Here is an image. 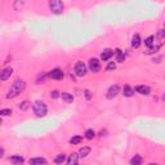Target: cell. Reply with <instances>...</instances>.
Instances as JSON below:
<instances>
[{"label":"cell","mask_w":165,"mask_h":165,"mask_svg":"<svg viewBox=\"0 0 165 165\" xmlns=\"http://www.w3.org/2000/svg\"><path fill=\"white\" fill-rule=\"evenodd\" d=\"M123 93H124L125 97H131V95L134 94V89H133V88H130L129 85H125L123 88Z\"/></svg>","instance_id":"cell-15"},{"label":"cell","mask_w":165,"mask_h":165,"mask_svg":"<svg viewBox=\"0 0 165 165\" xmlns=\"http://www.w3.org/2000/svg\"><path fill=\"white\" fill-rule=\"evenodd\" d=\"M25 88H26V84L23 80H16L12 84V86H10V89L8 90L7 98H16L18 94H21L25 90Z\"/></svg>","instance_id":"cell-1"},{"label":"cell","mask_w":165,"mask_h":165,"mask_svg":"<svg viewBox=\"0 0 165 165\" xmlns=\"http://www.w3.org/2000/svg\"><path fill=\"white\" fill-rule=\"evenodd\" d=\"M131 47L136 48V49L141 47V38H139L138 34H136V35L133 36V39H131Z\"/></svg>","instance_id":"cell-14"},{"label":"cell","mask_w":165,"mask_h":165,"mask_svg":"<svg viewBox=\"0 0 165 165\" xmlns=\"http://www.w3.org/2000/svg\"><path fill=\"white\" fill-rule=\"evenodd\" d=\"M89 70L92 72H100V70H101V62L98 61L97 58H92L89 61Z\"/></svg>","instance_id":"cell-5"},{"label":"cell","mask_w":165,"mask_h":165,"mask_svg":"<svg viewBox=\"0 0 165 165\" xmlns=\"http://www.w3.org/2000/svg\"><path fill=\"white\" fill-rule=\"evenodd\" d=\"M3 155H4V150L0 148V157H3Z\"/></svg>","instance_id":"cell-30"},{"label":"cell","mask_w":165,"mask_h":165,"mask_svg":"<svg viewBox=\"0 0 165 165\" xmlns=\"http://www.w3.org/2000/svg\"><path fill=\"white\" fill-rule=\"evenodd\" d=\"M112 54H114V52L111 49H105L102 52V54H101V58H102V61H108L110 58L112 57Z\"/></svg>","instance_id":"cell-13"},{"label":"cell","mask_w":165,"mask_h":165,"mask_svg":"<svg viewBox=\"0 0 165 165\" xmlns=\"http://www.w3.org/2000/svg\"><path fill=\"white\" fill-rule=\"evenodd\" d=\"M153 40H155V38H153V36H148V38L145 40V45L152 47V45H153Z\"/></svg>","instance_id":"cell-23"},{"label":"cell","mask_w":165,"mask_h":165,"mask_svg":"<svg viewBox=\"0 0 165 165\" xmlns=\"http://www.w3.org/2000/svg\"><path fill=\"white\" fill-rule=\"evenodd\" d=\"M115 67H116V64H115V62H110L108 64H107V70H115Z\"/></svg>","instance_id":"cell-27"},{"label":"cell","mask_w":165,"mask_h":165,"mask_svg":"<svg viewBox=\"0 0 165 165\" xmlns=\"http://www.w3.org/2000/svg\"><path fill=\"white\" fill-rule=\"evenodd\" d=\"M141 164H142L141 155H134V157L130 160V165H141Z\"/></svg>","instance_id":"cell-18"},{"label":"cell","mask_w":165,"mask_h":165,"mask_svg":"<svg viewBox=\"0 0 165 165\" xmlns=\"http://www.w3.org/2000/svg\"><path fill=\"white\" fill-rule=\"evenodd\" d=\"M150 165H157V164H150Z\"/></svg>","instance_id":"cell-32"},{"label":"cell","mask_w":165,"mask_h":165,"mask_svg":"<svg viewBox=\"0 0 165 165\" xmlns=\"http://www.w3.org/2000/svg\"><path fill=\"white\" fill-rule=\"evenodd\" d=\"M49 78L50 79H54V80H61L63 78V72L59 69H54V70H52L49 72Z\"/></svg>","instance_id":"cell-7"},{"label":"cell","mask_w":165,"mask_h":165,"mask_svg":"<svg viewBox=\"0 0 165 165\" xmlns=\"http://www.w3.org/2000/svg\"><path fill=\"white\" fill-rule=\"evenodd\" d=\"M162 36H164V31L161 30V31L159 32V38H161V39H162Z\"/></svg>","instance_id":"cell-29"},{"label":"cell","mask_w":165,"mask_h":165,"mask_svg":"<svg viewBox=\"0 0 165 165\" xmlns=\"http://www.w3.org/2000/svg\"><path fill=\"white\" fill-rule=\"evenodd\" d=\"M13 74V70L12 69H4L2 72H0V81H5L8 80L10 76Z\"/></svg>","instance_id":"cell-8"},{"label":"cell","mask_w":165,"mask_h":165,"mask_svg":"<svg viewBox=\"0 0 165 165\" xmlns=\"http://www.w3.org/2000/svg\"><path fill=\"white\" fill-rule=\"evenodd\" d=\"M30 165H47V160L43 157H35V159H30Z\"/></svg>","instance_id":"cell-12"},{"label":"cell","mask_w":165,"mask_h":165,"mask_svg":"<svg viewBox=\"0 0 165 165\" xmlns=\"http://www.w3.org/2000/svg\"><path fill=\"white\" fill-rule=\"evenodd\" d=\"M94 136H95V133H94L93 129H88V130L85 131V138H86V139H93Z\"/></svg>","instance_id":"cell-22"},{"label":"cell","mask_w":165,"mask_h":165,"mask_svg":"<svg viewBox=\"0 0 165 165\" xmlns=\"http://www.w3.org/2000/svg\"><path fill=\"white\" fill-rule=\"evenodd\" d=\"M115 54H116V58H117V62H124V59H125V56H124V53L120 50V49H117L116 52H115Z\"/></svg>","instance_id":"cell-20"},{"label":"cell","mask_w":165,"mask_h":165,"mask_svg":"<svg viewBox=\"0 0 165 165\" xmlns=\"http://www.w3.org/2000/svg\"><path fill=\"white\" fill-rule=\"evenodd\" d=\"M90 153V147H83V148H80L79 150V152H78V155L79 156H81V157H85V156H88Z\"/></svg>","instance_id":"cell-17"},{"label":"cell","mask_w":165,"mask_h":165,"mask_svg":"<svg viewBox=\"0 0 165 165\" xmlns=\"http://www.w3.org/2000/svg\"><path fill=\"white\" fill-rule=\"evenodd\" d=\"M28 106H30V103H28L27 101H25V102H22V103L19 105V108L22 110V111H25V110H27Z\"/></svg>","instance_id":"cell-26"},{"label":"cell","mask_w":165,"mask_h":165,"mask_svg":"<svg viewBox=\"0 0 165 165\" xmlns=\"http://www.w3.org/2000/svg\"><path fill=\"white\" fill-rule=\"evenodd\" d=\"M10 114H12V110H9V108L0 110V116H9Z\"/></svg>","instance_id":"cell-24"},{"label":"cell","mask_w":165,"mask_h":165,"mask_svg":"<svg viewBox=\"0 0 165 165\" xmlns=\"http://www.w3.org/2000/svg\"><path fill=\"white\" fill-rule=\"evenodd\" d=\"M119 93H120L119 85H112V86H110V89L107 90V98H108V100H114Z\"/></svg>","instance_id":"cell-6"},{"label":"cell","mask_w":165,"mask_h":165,"mask_svg":"<svg viewBox=\"0 0 165 165\" xmlns=\"http://www.w3.org/2000/svg\"><path fill=\"white\" fill-rule=\"evenodd\" d=\"M49 8L52 13L61 14L63 12V3L59 2V0H52V2H49Z\"/></svg>","instance_id":"cell-3"},{"label":"cell","mask_w":165,"mask_h":165,"mask_svg":"<svg viewBox=\"0 0 165 165\" xmlns=\"http://www.w3.org/2000/svg\"><path fill=\"white\" fill-rule=\"evenodd\" d=\"M59 95H61V94H59V92H57V90H54V92L50 93V97H52V98H58Z\"/></svg>","instance_id":"cell-28"},{"label":"cell","mask_w":165,"mask_h":165,"mask_svg":"<svg viewBox=\"0 0 165 165\" xmlns=\"http://www.w3.org/2000/svg\"><path fill=\"white\" fill-rule=\"evenodd\" d=\"M136 92L139 94H143V95H148L151 89L147 85H138V86H136Z\"/></svg>","instance_id":"cell-9"},{"label":"cell","mask_w":165,"mask_h":165,"mask_svg":"<svg viewBox=\"0 0 165 165\" xmlns=\"http://www.w3.org/2000/svg\"><path fill=\"white\" fill-rule=\"evenodd\" d=\"M81 141H83V137L76 136V137H72V138L70 139V143H71V145H79V143H81Z\"/></svg>","instance_id":"cell-21"},{"label":"cell","mask_w":165,"mask_h":165,"mask_svg":"<svg viewBox=\"0 0 165 165\" xmlns=\"http://www.w3.org/2000/svg\"><path fill=\"white\" fill-rule=\"evenodd\" d=\"M32 110H34V114L39 117H43V116H45L47 112H48V108L45 106V103L41 102V101H36L34 103V106H32Z\"/></svg>","instance_id":"cell-2"},{"label":"cell","mask_w":165,"mask_h":165,"mask_svg":"<svg viewBox=\"0 0 165 165\" xmlns=\"http://www.w3.org/2000/svg\"><path fill=\"white\" fill-rule=\"evenodd\" d=\"M9 161L12 162V164H14V165H21V164H23L25 159L22 157V156H19V155H14V156H10L9 157Z\"/></svg>","instance_id":"cell-10"},{"label":"cell","mask_w":165,"mask_h":165,"mask_svg":"<svg viewBox=\"0 0 165 165\" xmlns=\"http://www.w3.org/2000/svg\"><path fill=\"white\" fill-rule=\"evenodd\" d=\"M159 49H160V45H156V47H153V45H152V47H150V49H148L146 53H147V54H151V53H156Z\"/></svg>","instance_id":"cell-25"},{"label":"cell","mask_w":165,"mask_h":165,"mask_svg":"<svg viewBox=\"0 0 165 165\" xmlns=\"http://www.w3.org/2000/svg\"><path fill=\"white\" fill-rule=\"evenodd\" d=\"M64 160H66V155H63V153H59V155L56 159H54V162H56L57 165H62L64 162Z\"/></svg>","instance_id":"cell-19"},{"label":"cell","mask_w":165,"mask_h":165,"mask_svg":"<svg viewBox=\"0 0 165 165\" xmlns=\"http://www.w3.org/2000/svg\"><path fill=\"white\" fill-rule=\"evenodd\" d=\"M75 74L78 76H84L86 74V66L83 62H76V64H75Z\"/></svg>","instance_id":"cell-4"},{"label":"cell","mask_w":165,"mask_h":165,"mask_svg":"<svg viewBox=\"0 0 165 165\" xmlns=\"http://www.w3.org/2000/svg\"><path fill=\"white\" fill-rule=\"evenodd\" d=\"M79 164V155L78 153H71L70 157H69V161H67V165H78Z\"/></svg>","instance_id":"cell-11"},{"label":"cell","mask_w":165,"mask_h":165,"mask_svg":"<svg viewBox=\"0 0 165 165\" xmlns=\"http://www.w3.org/2000/svg\"><path fill=\"white\" fill-rule=\"evenodd\" d=\"M0 125H2V119H0Z\"/></svg>","instance_id":"cell-31"},{"label":"cell","mask_w":165,"mask_h":165,"mask_svg":"<svg viewBox=\"0 0 165 165\" xmlns=\"http://www.w3.org/2000/svg\"><path fill=\"white\" fill-rule=\"evenodd\" d=\"M61 97H62V100L66 102V103H72V101H74V97L70 94V93H62L61 94Z\"/></svg>","instance_id":"cell-16"}]
</instances>
